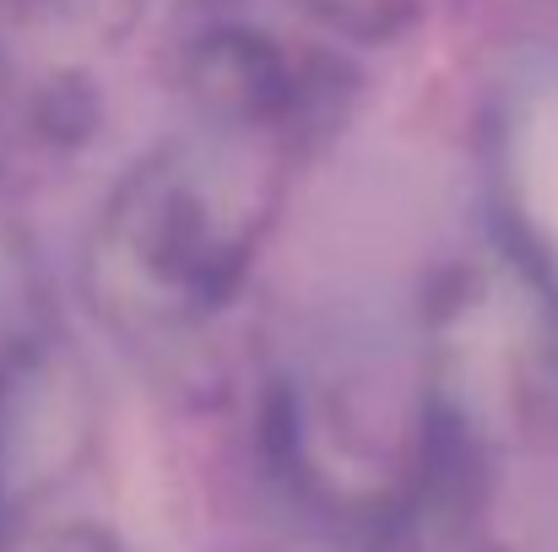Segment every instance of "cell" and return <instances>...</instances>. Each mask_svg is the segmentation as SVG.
Listing matches in <instances>:
<instances>
[{
	"label": "cell",
	"instance_id": "obj_1",
	"mask_svg": "<svg viewBox=\"0 0 558 552\" xmlns=\"http://www.w3.org/2000/svg\"><path fill=\"white\" fill-rule=\"evenodd\" d=\"M526 189H532L537 222L558 238V98L537 114V125L526 136Z\"/></svg>",
	"mask_w": 558,
	"mask_h": 552
}]
</instances>
